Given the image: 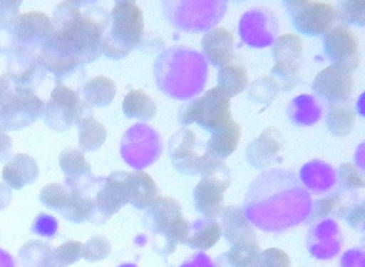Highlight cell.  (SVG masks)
<instances>
[{
  "label": "cell",
  "instance_id": "obj_5",
  "mask_svg": "<svg viewBox=\"0 0 365 267\" xmlns=\"http://www.w3.org/2000/svg\"><path fill=\"white\" fill-rule=\"evenodd\" d=\"M200 174L202 179L194 189L196 211L205 218L215 219L224 208V194L232 183L230 168L224 161L204 153Z\"/></svg>",
  "mask_w": 365,
  "mask_h": 267
},
{
  "label": "cell",
  "instance_id": "obj_9",
  "mask_svg": "<svg viewBox=\"0 0 365 267\" xmlns=\"http://www.w3.org/2000/svg\"><path fill=\"white\" fill-rule=\"evenodd\" d=\"M82 106L78 93L58 83L51 93L48 101L44 104L42 117L50 129L56 132L67 131L76 123Z\"/></svg>",
  "mask_w": 365,
  "mask_h": 267
},
{
  "label": "cell",
  "instance_id": "obj_19",
  "mask_svg": "<svg viewBox=\"0 0 365 267\" xmlns=\"http://www.w3.org/2000/svg\"><path fill=\"white\" fill-rule=\"evenodd\" d=\"M249 84L247 64L238 54L232 55V59L220 68L217 74V89L227 96L235 97L242 93Z\"/></svg>",
  "mask_w": 365,
  "mask_h": 267
},
{
  "label": "cell",
  "instance_id": "obj_45",
  "mask_svg": "<svg viewBox=\"0 0 365 267\" xmlns=\"http://www.w3.org/2000/svg\"><path fill=\"white\" fill-rule=\"evenodd\" d=\"M12 200L11 189L5 183H0V211L7 208Z\"/></svg>",
  "mask_w": 365,
  "mask_h": 267
},
{
  "label": "cell",
  "instance_id": "obj_8",
  "mask_svg": "<svg viewBox=\"0 0 365 267\" xmlns=\"http://www.w3.org/2000/svg\"><path fill=\"white\" fill-rule=\"evenodd\" d=\"M271 50L275 61L271 78L277 82L279 91H292L301 78L302 39L296 34H284L277 38Z\"/></svg>",
  "mask_w": 365,
  "mask_h": 267
},
{
  "label": "cell",
  "instance_id": "obj_42",
  "mask_svg": "<svg viewBox=\"0 0 365 267\" xmlns=\"http://www.w3.org/2000/svg\"><path fill=\"white\" fill-rule=\"evenodd\" d=\"M364 253L361 250L346 252L341 261V267H364Z\"/></svg>",
  "mask_w": 365,
  "mask_h": 267
},
{
  "label": "cell",
  "instance_id": "obj_22",
  "mask_svg": "<svg viewBox=\"0 0 365 267\" xmlns=\"http://www.w3.org/2000/svg\"><path fill=\"white\" fill-rule=\"evenodd\" d=\"M130 203L138 209H146L159 196L157 183L143 171L127 173L125 177Z\"/></svg>",
  "mask_w": 365,
  "mask_h": 267
},
{
  "label": "cell",
  "instance_id": "obj_4",
  "mask_svg": "<svg viewBox=\"0 0 365 267\" xmlns=\"http://www.w3.org/2000/svg\"><path fill=\"white\" fill-rule=\"evenodd\" d=\"M144 223L149 231L163 237L164 253L170 254L178 243H187L191 234V224L185 219L178 201L172 196H159L148 207Z\"/></svg>",
  "mask_w": 365,
  "mask_h": 267
},
{
  "label": "cell",
  "instance_id": "obj_2",
  "mask_svg": "<svg viewBox=\"0 0 365 267\" xmlns=\"http://www.w3.org/2000/svg\"><path fill=\"white\" fill-rule=\"evenodd\" d=\"M144 31V14L138 3L134 0L116 1L108 14L102 38V54L110 59H123L142 42Z\"/></svg>",
  "mask_w": 365,
  "mask_h": 267
},
{
  "label": "cell",
  "instance_id": "obj_39",
  "mask_svg": "<svg viewBox=\"0 0 365 267\" xmlns=\"http://www.w3.org/2000/svg\"><path fill=\"white\" fill-rule=\"evenodd\" d=\"M57 228H58V223L54 217L41 213L35 220L31 231L42 237H53L56 234Z\"/></svg>",
  "mask_w": 365,
  "mask_h": 267
},
{
  "label": "cell",
  "instance_id": "obj_14",
  "mask_svg": "<svg viewBox=\"0 0 365 267\" xmlns=\"http://www.w3.org/2000/svg\"><path fill=\"white\" fill-rule=\"evenodd\" d=\"M196 134L183 128L173 134L168 142V155L177 171L185 175L200 174L204 155L196 153Z\"/></svg>",
  "mask_w": 365,
  "mask_h": 267
},
{
  "label": "cell",
  "instance_id": "obj_44",
  "mask_svg": "<svg viewBox=\"0 0 365 267\" xmlns=\"http://www.w3.org/2000/svg\"><path fill=\"white\" fill-rule=\"evenodd\" d=\"M181 267H215V265L213 264L208 256L200 252V253L192 256L191 260L183 263Z\"/></svg>",
  "mask_w": 365,
  "mask_h": 267
},
{
  "label": "cell",
  "instance_id": "obj_41",
  "mask_svg": "<svg viewBox=\"0 0 365 267\" xmlns=\"http://www.w3.org/2000/svg\"><path fill=\"white\" fill-rule=\"evenodd\" d=\"M364 204L354 205L352 207H348L347 211L344 213L346 222L354 230H363L364 226Z\"/></svg>",
  "mask_w": 365,
  "mask_h": 267
},
{
  "label": "cell",
  "instance_id": "obj_15",
  "mask_svg": "<svg viewBox=\"0 0 365 267\" xmlns=\"http://www.w3.org/2000/svg\"><path fill=\"white\" fill-rule=\"evenodd\" d=\"M284 136L277 127H268L247 146L245 156L254 168L270 166L275 156L283 148Z\"/></svg>",
  "mask_w": 365,
  "mask_h": 267
},
{
  "label": "cell",
  "instance_id": "obj_38",
  "mask_svg": "<svg viewBox=\"0 0 365 267\" xmlns=\"http://www.w3.org/2000/svg\"><path fill=\"white\" fill-rule=\"evenodd\" d=\"M255 267H292L289 256L279 248H269L260 252Z\"/></svg>",
  "mask_w": 365,
  "mask_h": 267
},
{
  "label": "cell",
  "instance_id": "obj_43",
  "mask_svg": "<svg viewBox=\"0 0 365 267\" xmlns=\"http://www.w3.org/2000/svg\"><path fill=\"white\" fill-rule=\"evenodd\" d=\"M14 141L11 136L0 129V162H8L11 158Z\"/></svg>",
  "mask_w": 365,
  "mask_h": 267
},
{
  "label": "cell",
  "instance_id": "obj_47",
  "mask_svg": "<svg viewBox=\"0 0 365 267\" xmlns=\"http://www.w3.org/2000/svg\"><path fill=\"white\" fill-rule=\"evenodd\" d=\"M118 267H138L133 263H125V264H121L120 266Z\"/></svg>",
  "mask_w": 365,
  "mask_h": 267
},
{
  "label": "cell",
  "instance_id": "obj_1",
  "mask_svg": "<svg viewBox=\"0 0 365 267\" xmlns=\"http://www.w3.org/2000/svg\"><path fill=\"white\" fill-rule=\"evenodd\" d=\"M108 20V12L96 1H61L53 14L54 31L40 51L38 63L55 76L93 63L102 54Z\"/></svg>",
  "mask_w": 365,
  "mask_h": 267
},
{
  "label": "cell",
  "instance_id": "obj_26",
  "mask_svg": "<svg viewBox=\"0 0 365 267\" xmlns=\"http://www.w3.org/2000/svg\"><path fill=\"white\" fill-rule=\"evenodd\" d=\"M116 84L112 79L106 76H98L85 84L83 95L88 106L106 108L112 104L116 96Z\"/></svg>",
  "mask_w": 365,
  "mask_h": 267
},
{
  "label": "cell",
  "instance_id": "obj_31",
  "mask_svg": "<svg viewBox=\"0 0 365 267\" xmlns=\"http://www.w3.org/2000/svg\"><path fill=\"white\" fill-rule=\"evenodd\" d=\"M334 11L335 21H339L341 25H356L359 27L365 25V1L363 0L337 1Z\"/></svg>",
  "mask_w": 365,
  "mask_h": 267
},
{
  "label": "cell",
  "instance_id": "obj_34",
  "mask_svg": "<svg viewBox=\"0 0 365 267\" xmlns=\"http://www.w3.org/2000/svg\"><path fill=\"white\" fill-rule=\"evenodd\" d=\"M112 251L110 241L106 236L91 237L84 246H83V258L88 262H98L104 260L110 256Z\"/></svg>",
  "mask_w": 365,
  "mask_h": 267
},
{
  "label": "cell",
  "instance_id": "obj_32",
  "mask_svg": "<svg viewBox=\"0 0 365 267\" xmlns=\"http://www.w3.org/2000/svg\"><path fill=\"white\" fill-rule=\"evenodd\" d=\"M70 189L68 186L66 187L58 183H48L40 192V202L48 208L61 213V209L67 204Z\"/></svg>",
  "mask_w": 365,
  "mask_h": 267
},
{
  "label": "cell",
  "instance_id": "obj_35",
  "mask_svg": "<svg viewBox=\"0 0 365 267\" xmlns=\"http://www.w3.org/2000/svg\"><path fill=\"white\" fill-rule=\"evenodd\" d=\"M339 185L346 190L362 189L365 186L364 177L354 164L350 162L341 163L337 168Z\"/></svg>",
  "mask_w": 365,
  "mask_h": 267
},
{
  "label": "cell",
  "instance_id": "obj_25",
  "mask_svg": "<svg viewBox=\"0 0 365 267\" xmlns=\"http://www.w3.org/2000/svg\"><path fill=\"white\" fill-rule=\"evenodd\" d=\"M59 166L67 178V185H78V181L91 176V166L84 153L67 148L59 155Z\"/></svg>",
  "mask_w": 365,
  "mask_h": 267
},
{
  "label": "cell",
  "instance_id": "obj_10",
  "mask_svg": "<svg viewBox=\"0 0 365 267\" xmlns=\"http://www.w3.org/2000/svg\"><path fill=\"white\" fill-rule=\"evenodd\" d=\"M10 25L12 39L20 50L43 48L54 31L52 20L41 11H29L20 14Z\"/></svg>",
  "mask_w": 365,
  "mask_h": 267
},
{
  "label": "cell",
  "instance_id": "obj_33",
  "mask_svg": "<svg viewBox=\"0 0 365 267\" xmlns=\"http://www.w3.org/2000/svg\"><path fill=\"white\" fill-rule=\"evenodd\" d=\"M279 93V86L270 76L258 78L250 85L249 97L257 104H269Z\"/></svg>",
  "mask_w": 365,
  "mask_h": 267
},
{
  "label": "cell",
  "instance_id": "obj_27",
  "mask_svg": "<svg viewBox=\"0 0 365 267\" xmlns=\"http://www.w3.org/2000/svg\"><path fill=\"white\" fill-rule=\"evenodd\" d=\"M356 121V113L347 104H331L327 113L326 123L333 136L344 138L349 136Z\"/></svg>",
  "mask_w": 365,
  "mask_h": 267
},
{
  "label": "cell",
  "instance_id": "obj_23",
  "mask_svg": "<svg viewBox=\"0 0 365 267\" xmlns=\"http://www.w3.org/2000/svg\"><path fill=\"white\" fill-rule=\"evenodd\" d=\"M70 189L67 204L61 211V215L73 223L93 221L95 216V204L91 196L84 193L80 186L67 185Z\"/></svg>",
  "mask_w": 365,
  "mask_h": 267
},
{
  "label": "cell",
  "instance_id": "obj_30",
  "mask_svg": "<svg viewBox=\"0 0 365 267\" xmlns=\"http://www.w3.org/2000/svg\"><path fill=\"white\" fill-rule=\"evenodd\" d=\"M259 253L258 243L232 246L217 258L215 267H255Z\"/></svg>",
  "mask_w": 365,
  "mask_h": 267
},
{
  "label": "cell",
  "instance_id": "obj_11",
  "mask_svg": "<svg viewBox=\"0 0 365 267\" xmlns=\"http://www.w3.org/2000/svg\"><path fill=\"white\" fill-rule=\"evenodd\" d=\"M324 50L335 65L343 66L352 72L361 64L360 41L356 34L345 25L332 27L324 36Z\"/></svg>",
  "mask_w": 365,
  "mask_h": 267
},
{
  "label": "cell",
  "instance_id": "obj_16",
  "mask_svg": "<svg viewBox=\"0 0 365 267\" xmlns=\"http://www.w3.org/2000/svg\"><path fill=\"white\" fill-rule=\"evenodd\" d=\"M221 215L222 234L230 246L257 243L255 231L242 209L230 205L224 207Z\"/></svg>",
  "mask_w": 365,
  "mask_h": 267
},
{
  "label": "cell",
  "instance_id": "obj_37",
  "mask_svg": "<svg viewBox=\"0 0 365 267\" xmlns=\"http://www.w3.org/2000/svg\"><path fill=\"white\" fill-rule=\"evenodd\" d=\"M348 207L341 205V196L339 194L326 196L316 201L314 204L313 218H324L331 213H335L339 217H343Z\"/></svg>",
  "mask_w": 365,
  "mask_h": 267
},
{
  "label": "cell",
  "instance_id": "obj_12",
  "mask_svg": "<svg viewBox=\"0 0 365 267\" xmlns=\"http://www.w3.org/2000/svg\"><path fill=\"white\" fill-rule=\"evenodd\" d=\"M351 70L343 66L332 65L318 72L313 81L314 93L331 104H346L354 93Z\"/></svg>",
  "mask_w": 365,
  "mask_h": 267
},
{
  "label": "cell",
  "instance_id": "obj_29",
  "mask_svg": "<svg viewBox=\"0 0 365 267\" xmlns=\"http://www.w3.org/2000/svg\"><path fill=\"white\" fill-rule=\"evenodd\" d=\"M19 258L24 267L58 266L54 249L43 241H31L25 243L19 252Z\"/></svg>",
  "mask_w": 365,
  "mask_h": 267
},
{
  "label": "cell",
  "instance_id": "obj_24",
  "mask_svg": "<svg viewBox=\"0 0 365 267\" xmlns=\"http://www.w3.org/2000/svg\"><path fill=\"white\" fill-rule=\"evenodd\" d=\"M157 104L142 89H132L125 95L123 112L128 119L150 121L157 114Z\"/></svg>",
  "mask_w": 365,
  "mask_h": 267
},
{
  "label": "cell",
  "instance_id": "obj_13",
  "mask_svg": "<svg viewBox=\"0 0 365 267\" xmlns=\"http://www.w3.org/2000/svg\"><path fill=\"white\" fill-rule=\"evenodd\" d=\"M125 177L127 172L119 171L104 179L103 185L93 198L95 216L93 222H106L130 203Z\"/></svg>",
  "mask_w": 365,
  "mask_h": 267
},
{
  "label": "cell",
  "instance_id": "obj_46",
  "mask_svg": "<svg viewBox=\"0 0 365 267\" xmlns=\"http://www.w3.org/2000/svg\"><path fill=\"white\" fill-rule=\"evenodd\" d=\"M0 267H19L16 258L7 251L0 249Z\"/></svg>",
  "mask_w": 365,
  "mask_h": 267
},
{
  "label": "cell",
  "instance_id": "obj_28",
  "mask_svg": "<svg viewBox=\"0 0 365 267\" xmlns=\"http://www.w3.org/2000/svg\"><path fill=\"white\" fill-rule=\"evenodd\" d=\"M187 245L193 249L208 250L215 247L222 236L221 224L215 219H200L191 226V232Z\"/></svg>",
  "mask_w": 365,
  "mask_h": 267
},
{
  "label": "cell",
  "instance_id": "obj_7",
  "mask_svg": "<svg viewBox=\"0 0 365 267\" xmlns=\"http://www.w3.org/2000/svg\"><path fill=\"white\" fill-rule=\"evenodd\" d=\"M292 26L298 33L309 37L324 36L335 22L334 6L320 0H285Z\"/></svg>",
  "mask_w": 365,
  "mask_h": 267
},
{
  "label": "cell",
  "instance_id": "obj_40",
  "mask_svg": "<svg viewBox=\"0 0 365 267\" xmlns=\"http://www.w3.org/2000/svg\"><path fill=\"white\" fill-rule=\"evenodd\" d=\"M23 1H0V24H11L19 16Z\"/></svg>",
  "mask_w": 365,
  "mask_h": 267
},
{
  "label": "cell",
  "instance_id": "obj_17",
  "mask_svg": "<svg viewBox=\"0 0 365 267\" xmlns=\"http://www.w3.org/2000/svg\"><path fill=\"white\" fill-rule=\"evenodd\" d=\"M40 170L36 160L27 153H16L4 166L1 171L4 183L10 189L22 190L39 177Z\"/></svg>",
  "mask_w": 365,
  "mask_h": 267
},
{
  "label": "cell",
  "instance_id": "obj_20",
  "mask_svg": "<svg viewBox=\"0 0 365 267\" xmlns=\"http://www.w3.org/2000/svg\"><path fill=\"white\" fill-rule=\"evenodd\" d=\"M241 134V126L234 119H230L223 127L211 132L205 153L209 157L223 161L236 151L240 143Z\"/></svg>",
  "mask_w": 365,
  "mask_h": 267
},
{
  "label": "cell",
  "instance_id": "obj_21",
  "mask_svg": "<svg viewBox=\"0 0 365 267\" xmlns=\"http://www.w3.org/2000/svg\"><path fill=\"white\" fill-rule=\"evenodd\" d=\"M88 110L91 108L85 102L76 123L78 129V146L83 151L91 153L103 146L108 138V130L93 115H86Z\"/></svg>",
  "mask_w": 365,
  "mask_h": 267
},
{
  "label": "cell",
  "instance_id": "obj_36",
  "mask_svg": "<svg viewBox=\"0 0 365 267\" xmlns=\"http://www.w3.org/2000/svg\"><path fill=\"white\" fill-rule=\"evenodd\" d=\"M84 243L78 241H68L54 249L55 260L59 266H69L83 258Z\"/></svg>",
  "mask_w": 365,
  "mask_h": 267
},
{
  "label": "cell",
  "instance_id": "obj_18",
  "mask_svg": "<svg viewBox=\"0 0 365 267\" xmlns=\"http://www.w3.org/2000/svg\"><path fill=\"white\" fill-rule=\"evenodd\" d=\"M234 46V35L226 27L211 29L202 40V53L215 67L221 68L232 59Z\"/></svg>",
  "mask_w": 365,
  "mask_h": 267
},
{
  "label": "cell",
  "instance_id": "obj_6",
  "mask_svg": "<svg viewBox=\"0 0 365 267\" xmlns=\"http://www.w3.org/2000/svg\"><path fill=\"white\" fill-rule=\"evenodd\" d=\"M232 119L230 98L217 86L209 89L202 97L185 102L179 109L178 121L182 126L196 123L212 132Z\"/></svg>",
  "mask_w": 365,
  "mask_h": 267
},
{
  "label": "cell",
  "instance_id": "obj_3",
  "mask_svg": "<svg viewBox=\"0 0 365 267\" xmlns=\"http://www.w3.org/2000/svg\"><path fill=\"white\" fill-rule=\"evenodd\" d=\"M44 102L14 74L0 76V129L18 131L42 117Z\"/></svg>",
  "mask_w": 365,
  "mask_h": 267
},
{
  "label": "cell",
  "instance_id": "obj_48",
  "mask_svg": "<svg viewBox=\"0 0 365 267\" xmlns=\"http://www.w3.org/2000/svg\"><path fill=\"white\" fill-rule=\"evenodd\" d=\"M54 267H63V266H59V265H58V266H54Z\"/></svg>",
  "mask_w": 365,
  "mask_h": 267
}]
</instances>
